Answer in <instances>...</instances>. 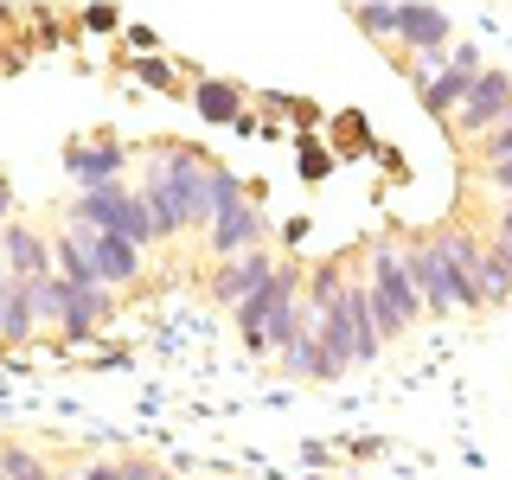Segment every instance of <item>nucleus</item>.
<instances>
[{"mask_svg": "<svg viewBox=\"0 0 512 480\" xmlns=\"http://www.w3.org/2000/svg\"><path fill=\"white\" fill-rule=\"evenodd\" d=\"M71 224L77 231L122 237V244H135V250L154 244V224H148V212H141V192H128V186H84L71 199Z\"/></svg>", "mask_w": 512, "mask_h": 480, "instance_id": "obj_2", "label": "nucleus"}, {"mask_svg": "<svg viewBox=\"0 0 512 480\" xmlns=\"http://www.w3.org/2000/svg\"><path fill=\"white\" fill-rule=\"evenodd\" d=\"M429 244H436L442 269L455 276V288H461V308H474V276H480V244H487V237L461 231V224H442V231H429Z\"/></svg>", "mask_w": 512, "mask_h": 480, "instance_id": "obj_12", "label": "nucleus"}, {"mask_svg": "<svg viewBox=\"0 0 512 480\" xmlns=\"http://www.w3.org/2000/svg\"><path fill=\"white\" fill-rule=\"evenodd\" d=\"M0 231H7V186H0Z\"/></svg>", "mask_w": 512, "mask_h": 480, "instance_id": "obj_30", "label": "nucleus"}, {"mask_svg": "<svg viewBox=\"0 0 512 480\" xmlns=\"http://www.w3.org/2000/svg\"><path fill=\"white\" fill-rule=\"evenodd\" d=\"M71 480H122V468H116V461H84Z\"/></svg>", "mask_w": 512, "mask_h": 480, "instance_id": "obj_28", "label": "nucleus"}, {"mask_svg": "<svg viewBox=\"0 0 512 480\" xmlns=\"http://www.w3.org/2000/svg\"><path fill=\"white\" fill-rule=\"evenodd\" d=\"M365 288L384 301V308H397L416 327L423 308H416V282H410V263H404V237H378L372 250H365Z\"/></svg>", "mask_w": 512, "mask_h": 480, "instance_id": "obj_4", "label": "nucleus"}, {"mask_svg": "<svg viewBox=\"0 0 512 480\" xmlns=\"http://www.w3.org/2000/svg\"><path fill=\"white\" fill-rule=\"evenodd\" d=\"M32 333H39V320H32L26 282H7V301H0V340H7V346H26Z\"/></svg>", "mask_w": 512, "mask_h": 480, "instance_id": "obj_19", "label": "nucleus"}, {"mask_svg": "<svg viewBox=\"0 0 512 480\" xmlns=\"http://www.w3.org/2000/svg\"><path fill=\"white\" fill-rule=\"evenodd\" d=\"M512 301V256L500 244H480V276H474V308H506Z\"/></svg>", "mask_w": 512, "mask_h": 480, "instance_id": "obj_17", "label": "nucleus"}, {"mask_svg": "<svg viewBox=\"0 0 512 480\" xmlns=\"http://www.w3.org/2000/svg\"><path fill=\"white\" fill-rule=\"evenodd\" d=\"M487 244H500L506 256H512V205H500V212H493V237Z\"/></svg>", "mask_w": 512, "mask_h": 480, "instance_id": "obj_26", "label": "nucleus"}, {"mask_svg": "<svg viewBox=\"0 0 512 480\" xmlns=\"http://www.w3.org/2000/svg\"><path fill=\"white\" fill-rule=\"evenodd\" d=\"M442 58H448L442 71H429L423 84H416V90H423V109H429L436 122H448V116H455V109H461V96L474 90V77L487 71V58H480V45H474V39H455Z\"/></svg>", "mask_w": 512, "mask_h": 480, "instance_id": "obj_3", "label": "nucleus"}, {"mask_svg": "<svg viewBox=\"0 0 512 480\" xmlns=\"http://www.w3.org/2000/svg\"><path fill=\"white\" fill-rule=\"evenodd\" d=\"M0 480H52V468H45L32 448H20V442H7L0 448Z\"/></svg>", "mask_w": 512, "mask_h": 480, "instance_id": "obj_20", "label": "nucleus"}, {"mask_svg": "<svg viewBox=\"0 0 512 480\" xmlns=\"http://www.w3.org/2000/svg\"><path fill=\"white\" fill-rule=\"evenodd\" d=\"M205 192H212V212H224V205L244 199V186H237L231 167H205Z\"/></svg>", "mask_w": 512, "mask_h": 480, "instance_id": "obj_24", "label": "nucleus"}, {"mask_svg": "<svg viewBox=\"0 0 512 480\" xmlns=\"http://www.w3.org/2000/svg\"><path fill=\"white\" fill-rule=\"evenodd\" d=\"M192 103H199L205 122H237V109H244V90L224 84V77H199V84H192Z\"/></svg>", "mask_w": 512, "mask_h": 480, "instance_id": "obj_18", "label": "nucleus"}, {"mask_svg": "<svg viewBox=\"0 0 512 480\" xmlns=\"http://www.w3.org/2000/svg\"><path fill=\"white\" fill-rule=\"evenodd\" d=\"M474 160H480V167H500V160H512V116L474 141Z\"/></svg>", "mask_w": 512, "mask_h": 480, "instance_id": "obj_23", "label": "nucleus"}, {"mask_svg": "<svg viewBox=\"0 0 512 480\" xmlns=\"http://www.w3.org/2000/svg\"><path fill=\"white\" fill-rule=\"evenodd\" d=\"M141 212H148L154 237H180L212 224V192H205V160H192L186 148H160L148 160L141 180Z\"/></svg>", "mask_w": 512, "mask_h": 480, "instance_id": "obj_1", "label": "nucleus"}, {"mask_svg": "<svg viewBox=\"0 0 512 480\" xmlns=\"http://www.w3.org/2000/svg\"><path fill=\"white\" fill-rule=\"evenodd\" d=\"M0 250H7V276H13V282H45V276H52V237H39L32 224L7 218Z\"/></svg>", "mask_w": 512, "mask_h": 480, "instance_id": "obj_13", "label": "nucleus"}, {"mask_svg": "<svg viewBox=\"0 0 512 480\" xmlns=\"http://www.w3.org/2000/svg\"><path fill=\"white\" fill-rule=\"evenodd\" d=\"M26 301H32V320H39V327H58L64 282H58V276H45V282H26Z\"/></svg>", "mask_w": 512, "mask_h": 480, "instance_id": "obj_21", "label": "nucleus"}, {"mask_svg": "<svg viewBox=\"0 0 512 480\" xmlns=\"http://www.w3.org/2000/svg\"><path fill=\"white\" fill-rule=\"evenodd\" d=\"M448 45H455V13L448 7H397V52L436 64Z\"/></svg>", "mask_w": 512, "mask_h": 480, "instance_id": "obj_8", "label": "nucleus"}, {"mask_svg": "<svg viewBox=\"0 0 512 480\" xmlns=\"http://www.w3.org/2000/svg\"><path fill=\"white\" fill-rule=\"evenodd\" d=\"M109 320V288H71L64 282V308H58V333L64 340H90Z\"/></svg>", "mask_w": 512, "mask_h": 480, "instance_id": "obj_16", "label": "nucleus"}, {"mask_svg": "<svg viewBox=\"0 0 512 480\" xmlns=\"http://www.w3.org/2000/svg\"><path fill=\"white\" fill-rule=\"evenodd\" d=\"M276 250L269 244H256V250H244V256H231V263H218L212 269V301L218 308H237V301L244 295H256V288H263L269 276H276Z\"/></svg>", "mask_w": 512, "mask_h": 480, "instance_id": "obj_9", "label": "nucleus"}, {"mask_svg": "<svg viewBox=\"0 0 512 480\" xmlns=\"http://www.w3.org/2000/svg\"><path fill=\"white\" fill-rule=\"evenodd\" d=\"M71 231H77V224H71ZM84 256H90L96 288H128V282H141V269H148V256H141L135 244L103 237V231H84Z\"/></svg>", "mask_w": 512, "mask_h": 480, "instance_id": "obj_10", "label": "nucleus"}, {"mask_svg": "<svg viewBox=\"0 0 512 480\" xmlns=\"http://www.w3.org/2000/svg\"><path fill=\"white\" fill-rule=\"evenodd\" d=\"M122 480H160V474L148 468V461H128V468H122Z\"/></svg>", "mask_w": 512, "mask_h": 480, "instance_id": "obj_29", "label": "nucleus"}, {"mask_svg": "<svg viewBox=\"0 0 512 480\" xmlns=\"http://www.w3.org/2000/svg\"><path fill=\"white\" fill-rule=\"evenodd\" d=\"M480 180H487V192L500 205H512V160H500V167H480Z\"/></svg>", "mask_w": 512, "mask_h": 480, "instance_id": "obj_25", "label": "nucleus"}, {"mask_svg": "<svg viewBox=\"0 0 512 480\" xmlns=\"http://www.w3.org/2000/svg\"><path fill=\"white\" fill-rule=\"evenodd\" d=\"M135 71L148 77V84H160V90H173V64H167V58H160V64H154V58H141Z\"/></svg>", "mask_w": 512, "mask_h": 480, "instance_id": "obj_27", "label": "nucleus"}, {"mask_svg": "<svg viewBox=\"0 0 512 480\" xmlns=\"http://www.w3.org/2000/svg\"><path fill=\"white\" fill-rule=\"evenodd\" d=\"M295 295H301V269H295V263H282L276 276L256 288V295H244V301L231 308V320H237V333H244V346H250V352H263V327L276 320L282 301H295Z\"/></svg>", "mask_w": 512, "mask_h": 480, "instance_id": "obj_7", "label": "nucleus"}, {"mask_svg": "<svg viewBox=\"0 0 512 480\" xmlns=\"http://www.w3.org/2000/svg\"><path fill=\"white\" fill-rule=\"evenodd\" d=\"M512 116V71H500V64H487V71L474 77V90L461 96V109L448 116V128H455L461 141H480L487 128H500Z\"/></svg>", "mask_w": 512, "mask_h": 480, "instance_id": "obj_5", "label": "nucleus"}, {"mask_svg": "<svg viewBox=\"0 0 512 480\" xmlns=\"http://www.w3.org/2000/svg\"><path fill=\"white\" fill-rule=\"evenodd\" d=\"M205 237H212V256H218V263H231V256H244V250L263 244V212H256L250 199H237V205H224V212H212Z\"/></svg>", "mask_w": 512, "mask_h": 480, "instance_id": "obj_11", "label": "nucleus"}, {"mask_svg": "<svg viewBox=\"0 0 512 480\" xmlns=\"http://www.w3.org/2000/svg\"><path fill=\"white\" fill-rule=\"evenodd\" d=\"M64 167H71L77 192L84 186H122V148L116 141H71V148H64Z\"/></svg>", "mask_w": 512, "mask_h": 480, "instance_id": "obj_15", "label": "nucleus"}, {"mask_svg": "<svg viewBox=\"0 0 512 480\" xmlns=\"http://www.w3.org/2000/svg\"><path fill=\"white\" fill-rule=\"evenodd\" d=\"M404 263H410V282H416V308H423V320H442V314H461V288L455 276L442 269V256L429 237H410L404 244Z\"/></svg>", "mask_w": 512, "mask_h": 480, "instance_id": "obj_6", "label": "nucleus"}, {"mask_svg": "<svg viewBox=\"0 0 512 480\" xmlns=\"http://www.w3.org/2000/svg\"><path fill=\"white\" fill-rule=\"evenodd\" d=\"M352 26L372 32L378 45H397V7H352Z\"/></svg>", "mask_w": 512, "mask_h": 480, "instance_id": "obj_22", "label": "nucleus"}, {"mask_svg": "<svg viewBox=\"0 0 512 480\" xmlns=\"http://www.w3.org/2000/svg\"><path fill=\"white\" fill-rule=\"evenodd\" d=\"M276 365H282V372H288V378H314V384H333V378H346V365H340V359H333V352H327V346H320V333H314V320H308V327H301V333H295V340H288V346L276 352Z\"/></svg>", "mask_w": 512, "mask_h": 480, "instance_id": "obj_14", "label": "nucleus"}]
</instances>
